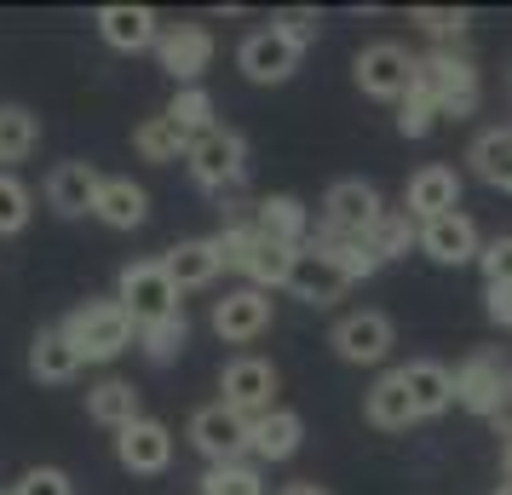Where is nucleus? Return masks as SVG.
I'll list each match as a JSON object with an SVG mask.
<instances>
[{"label":"nucleus","mask_w":512,"mask_h":495,"mask_svg":"<svg viewBox=\"0 0 512 495\" xmlns=\"http://www.w3.org/2000/svg\"><path fill=\"white\" fill-rule=\"evenodd\" d=\"M438 116H443L438 98L420 93V87H409V98L397 104V133H403V139H426V133L438 127Z\"/></svg>","instance_id":"obj_38"},{"label":"nucleus","mask_w":512,"mask_h":495,"mask_svg":"<svg viewBox=\"0 0 512 495\" xmlns=\"http://www.w3.org/2000/svg\"><path fill=\"white\" fill-rule=\"evenodd\" d=\"M236 70L248 75L254 87H282L288 75L300 70V47L277 35V29H254L242 47H236Z\"/></svg>","instance_id":"obj_11"},{"label":"nucleus","mask_w":512,"mask_h":495,"mask_svg":"<svg viewBox=\"0 0 512 495\" xmlns=\"http://www.w3.org/2000/svg\"><path fill=\"white\" fill-rule=\"evenodd\" d=\"M116 300L121 311L133 317V329H150V323H167V317H179V288L167 277V260H133L121 265L116 277Z\"/></svg>","instance_id":"obj_2"},{"label":"nucleus","mask_w":512,"mask_h":495,"mask_svg":"<svg viewBox=\"0 0 512 495\" xmlns=\"http://www.w3.org/2000/svg\"><path fill=\"white\" fill-rule=\"evenodd\" d=\"M98 190H104V173L93 162H58L47 173V208L58 219H81L98 208Z\"/></svg>","instance_id":"obj_15"},{"label":"nucleus","mask_w":512,"mask_h":495,"mask_svg":"<svg viewBox=\"0 0 512 495\" xmlns=\"http://www.w3.org/2000/svg\"><path fill=\"white\" fill-rule=\"evenodd\" d=\"M478 265H484L489 288H512V236H495L484 254H478Z\"/></svg>","instance_id":"obj_42"},{"label":"nucleus","mask_w":512,"mask_h":495,"mask_svg":"<svg viewBox=\"0 0 512 495\" xmlns=\"http://www.w3.org/2000/svg\"><path fill=\"white\" fill-rule=\"evenodd\" d=\"M190 444L202 449L208 467H236L242 455H254V421L236 415L231 403H202L190 415Z\"/></svg>","instance_id":"obj_4"},{"label":"nucleus","mask_w":512,"mask_h":495,"mask_svg":"<svg viewBox=\"0 0 512 495\" xmlns=\"http://www.w3.org/2000/svg\"><path fill=\"white\" fill-rule=\"evenodd\" d=\"M415 87L438 98V110H443V116H455V121L478 110V64H472V58H461V52H449V47L420 52Z\"/></svg>","instance_id":"obj_3"},{"label":"nucleus","mask_w":512,"mask_h":495,"mask_svg":"<svg viewBox=\"0 0 512 495\" xmlns=\"http://www.w3.org/2000/svg\"><path fill=\"white\" fill-rule=\"evenodd\" d=\"M196 495H265V478H259L248 461H236V467H208Z\"/></svg>","instance_id":"obj_37"},{"label":"nucleus","mask_w":512,"mask_h":495,"mask_svg":"<svg viewBox=\"0 0 512 495\" xmlns=\"http://www.w3.org/2000/svg\"><path fill=\"white\" fill-rule=\"evenodd\" d=\"M35 213V196L18 173H0V236H18Z\"/></svg>","instance_id":"obj_36"},{"label":"nucleus","mask_w":512,"mask_h":495,"mask_svg":"<svg viewBox=\"0 0 512 495\" xmlns=\"http://www.w3.org/2000/svg\"><path fill=\"white\" fill-rule=\"evenodd\" d=\"M185 334H190V323H185V311H179V317H167V323L139 329V346H144L150 363H173V357L185 352Z\"/></svg>","instance_id":"obj_35"},{"label":"nucleus","mask_w":512,"mask_h":495,"mask_svg":"<svg viewBox=\"0 0 512 495\" xmlns=\"http://www.w3.org/2000/svg\"><path fill=\"white\" fill-rule=\"evenodd\" d=\"M0 495H12V490H0Z\"/></svg>","instance_id":"obj_48"},{"label":"nucleus","mask_w":512,"mask_h":495,"mask_svg":"<svg viewBox=\"0 0 512 495\" xmlns=\"http://www.w3.org/2000/svg\"><path fill=\"white\" fill-rule=\"evenodd\" d=\"M305 438V421L294 409H271V415H259L254 421V455L259 461H288Z\"/></svg>","instance_id":"obj_28"},{"label":"nucleus","mask_w":512,"mask_h":495,"mask_svg":"<svg viewBox=\"0 0 512 495\" xmlns=\"http://www.w3.org/2000/svg\"><path fill=\"white\" fill-rule=\"evenodd\" d=\"M41 144V121L24 104H0V173H12V162H24Z\"/></svg>","instance_id":"obj_30"},{"label":"nucleus","mask_w":512,"mask_h":495,"mask_svg":"<svg viewBox=\"0 0 512 495\" xmlns=\"http://www.w3.org/2000/svg\"><path fill=\"white\" fill-rule=\"evenodd\" d=\"M495 495H512V484H495Z\"/></svg>","instance_id":"obj_47"},{"label":"nucleus","mask_w":512,"mask_h":495,"mask_svg":"<svg viewBox=\"0 0 512 495\" xmlns=\"http://www.w3.org/2000/svg\"><path fill=\"white\" fill-rule=\"evenodd\" d=\"M501 472H507V484H512V438L501 444Z\"/></svg>","instance_id":"obj_46"},{"label":"nucleus","mask_w":512,"mask_h":495,"mask_svg":"<svg viewBox=\"0 0 512 495\" xmlns=\"http://www.w3.org/2000/svg\"><path fill=\"white\" fill-rule=\"evenodd\" d=\"M29 375L41 380V386H64V380L81 375V352L64 340V329L35 334V346H29Z\"/></svg>","instance_id":"obj_24"},{"label":"nucleus","mask_w":512,"mask_h":495,"mask_svg":"<svg viewBox=\"0 0 512 495\" xmlns=\"http://www.w3.org/2000/svg\"><path fill=\"white\" fill-rule=\"evenodd\" d=\"M380 213H386V202H380V190H374L369 179H340V185H328V196H323V231L369 236Z\"/></svg>","instance_id":"obj_9"},{"label":"nucleus","mask_w":512,"mask_h":495,"mask_svg":"<svg viewBox=\"0 0 512 495\" xmlns=\"http://www.w3.org/2000/svg\"><path fill=\"white\" fill-rule=\"evenodd\" d=\"M254 225H259L265 242L294 248V254L311 242V213H305L300 196H259V202H254Z\"/></svg>","instance_id":"obj_19"},{"label":"nucleus","mask_w":512,"mask_h":495,"mask_svg":"<svg viewBox=\"0 0 512 495\" xmlns=\"http://www.w3.org/2000/svg\"><path fill=\"white\" fill-rule=\"evenodd\" d=\"M87 415L98 426H110V432H127V426L139 421V392L127 380H98L93 392H87Z\"/></svg>","instance_id":"obj_29"},{"label":"nucleus","mask_w":512,"mask_h":495,"mask_svg":"<svg viewBox=\"0 0 512 495\" xmlns=\"http://www.w3.org/2000/svg\"><path fill=\"white\" fill-rule=\"evenodd\" d=\"M219 392H225L219 403H231L236 415L259 421V415L277 409V369H271L265 357H231L225 375H219Z\"/></svg>","instance_id":"obj_8"},{"label":"nucleus","mask_w":512,"mask_h":495,"mask_svg":"<svg viewBox=\"0 0 512 495\" xmlns=\"http://www.w3.org/2000/svg\"><path fill=\"white\" fill-rule=\"evenodd\" d=\"M363 242L374 248V260H380V265H386V260H403L409 248H420V225L409 219V213L386 208L380 219H374V231L363 236Z\"/></svg>","instance_id":"obj_32"},{"label":"nucleus","mask_w":512,"mask_h":495,"mask_svg":"<svg viewBox=\"0 0 512 495\" xmlns=\"http://www.w3.org/2000/svg\"><path fill=\"white\" fill-rule=\"evenodd\" d=\"M392 340H397V329H392L386 311H351V317H340L334 334H328V346L346 357V363H386Z\"/></svg>","instance_id":"obj_12"},{"label":"nucleus","mask_w":512,"mask_h":495,"mask_svg":"<svg viewBox=\"0 0 512 495\" xmlns=\"http://www.w3.org/2000/svg\"><path fill=\"white\" fill-rule=\"evenodd\" d=\"M288 271H294V248H277V242H265L259 236V248L248 254V265H242V277H248V288H288Z\"/></svg>","instance_id":"obj_34"},{"label":"nucleus","mask_w":512,"mask_h":495,"mask_svg":"<svg viewBox=\"0 0 512 495\" xmlns=\"http://www.w3.org/2000/svg\"><path fill=\"white\" fill-rule=\"evenodd\" d=\"M507 392H512V375L501 369V357L495 352H472L461 369H455V403H461L466 415L495 421L501 403H507Z\"/></svg>","instance_id":"obj_7"},{"label":"nucleus","mask_w":512,"mask_h":495,"mask_svg":"<svg viewBox=\"0 0 512 495\" xmlns=\"http://www.w3.org/2000/svg\"><path fill=\"white\" fill-rule=\"evenodd\" d=\"M156 58L179 87H202V70L213 64V35L202 24H179L156 41Z\"/></svg>","instance_id":"obj_14"},{"label":"nucleus","mask_w":512,"mask_h":495,"mask_svg":"<svg viewBox=\"0 0 512 495\" xmlns=\"http://www.w3.org/2000/svg\"><path fill=\"white\" fill-rule=\"evenodd\" d=\"M426 35H438V41H449V35H466V24H472V12L466 6H415L409 12Z\"/></svg>","instance_id":"obj_41"},{"label":"nucleus","mask_w":512,"mask_h":495,"mask_svg":"<svg viewBox=\"0 0 512 495\" xmlns=\"http://www.w3.org/2000/svg\"><path fill=\"white\" fill-rule=\"evenodd\" d=\"M484 311H489V323L512 329V288H484Z\"/></svg>","instance_id":"obj_44"},{"label":"nucleus","mask_w":512,"mask_h":495,"mask_svg":"<svg viewBox=\"0 0 512 495\" xmlns=\"http://www.w3.org/2000/svg\"><path fill=\"white\" fill-rule=\"evenodd\" d=\"M167 277H173V288L179 294H190V288H208L219 271H225V260H219V242L213 236H190V242H179V248H167Z\"/></svg>","instance_id":"obj_20"},{"label":"nucleus","mask_w":512,"mask_h":495,"mask_svg":"<svg viewBox=\"0 0 512 495\" xmlns=\"http://www.w3.org/2000/svg\"><path fill=\"white\" fill-rule=\"evenodd\" d=\"M93 213L110 231H139L144 219H150V196H144V185H133V179H104Z\"/></svg>","instance_id":"obj_26"},{"label":"nucleus","mask_w":512,"mask_h":495,"mask_svg":"<svg viewBox=\"0 0 512 495\" xmlns=\"http://www.w3.org/2000/svg\"><path fill=\"white\" fill-rule=\"evenodd\" d=\"M271 29H277V35H288V41L305 52L317 35H323V12H317V6H288V12H277V18H271Z\"/></svg>","instance_id":"obj_40"},{"label":"nucleus","mask_w":512,"mask_h":495,"mask_svg":"<svg viewBox=\"0 0 512 495\" xmlns=\"http://www.w3.org/2000/svg\"><path fill=\"white\" fill-rule=\"evenodd\" d=\"M133 150H139L144 162L167 167V162H179V156H190V139L167 116H150V121H139V127H133Z\"/></svg>","instance_id":"obj_31"},{"label":"nucleus","mask_w":512,"mask_h":495,"mask_svg":"<svg viewBox=\"0 0 512 495\" xmlns=\"http://www.w3.org/2000/svg\"><path fill=\"white\" fill-rule=\"evenodd\" d=\"M282 495H328L317 478H294V484H282Z\"/></svg>","instance_id":"obj_45"},{"label":"nucleus","mask_w":512,"mask_h":495,"mask_svg":"<svg viewBox=\"0 0 512 495\" xmlns=\"http://www.w3.org/2000/svg\"><path fill=\"white\" fill-rule=\"evenodd\" d=\"M116 461L127 472H167V461H173V432H167L162 421H150V415H139V421L127 426V432H116Z\"/></svg>","instance_id":"obj_16"},{"label":"nucleus","mask_w":512,"mask_h":495,"mask_svg":"<svg viewBox=\"0 0 512 495\" xmlns=\"http://www.w3.org/2000/svg\"><path fill=\"white\" fill-rule=\"evenodd\" d=\"M363 415H369V426H380V432H409V426L420 421L415 403H409V386H403V369L374 380L369 398H363Z\"/></svg>","instance_id":"obj_22"},{"label":"nucleus","mask_w":512,"mask_h":495,"mask_svg":"<svg viewBox=\"0 0 512 495\" xmlns=\"http://www.w3.org/2000/svg\"><path fill=\"white\" fill-rule=\"evenodd\" d=\"M403 386H409V403H415L420 421H432V415H443L449 403H455V369H443V363H409L403 369Z\"/></svg>","instance_id":"obj_23"},{"label":"nucleus","mask_w":512,"mask_h":495,"mask_svg":"<svg viewBox=\"0 0 512 495\" xmlns=\"http://www.w3.org/2000/svg\"><path fill=\"white\" fill-rule=\"evenodd\" d=\"M415 52L397 47V41H374V47L357 52V64H351V75H357V87L369 98H386V104H403L409 98V87H415Z\"/></svg>","instance_id":"obj_6"},{"label":"nucleus","mask_w":512,"mask_h":495,"mask_svg":"<svg viewBox=\"0 0 512 495\" xmlns=\"http://www.w3.org/2000/svg\"><path fill=\"white\" fill-rule=\"evenodd\" d=\"M271 329V294L265 288H231L225 300H213V334L225 346H254Z\"/></svg>","instance_id":"obj_10"},{"label":"nucleus","mask_w":512,"mask_h":495,"mask_svg":"<svg viewBox=\"0 0 512 495\" xmlns=\"http://www.w3.org/2000/svg\"><path fill=\"white\" fill-rule=\"evenodd\" d=\"M64 340H70L75 352H81V363H110V357H121L127 346H133V317L121 311V300L110 294V300H87V306H75L64 323Z\"/></svg>","instance_id":"obj_1"},{"label":"nucleus","mask_w":512,"mask_h":495,"mask_svg":"<svg viewBox=\"0 0 512 495\" xmlns=\"http://www.w3.org/2000/svg\"><path fill=\"white\" fill-rule=\"evenodd\" d=\"M305 248H317V254H323V260L334 265L340 277H346V283H363V277H374V271H380V260H374V248L363 242V236L317 231L311 242H305Z\"/></svg>","instance_id":"obj_25"},{"label":"nucleus","mask_w":512,"mask_h":495,"mask_svg":"<svg viewBox=\"0 0 512 495\" xmlns=\"http://www.w3.org/2000/svg\"><path fill=\"white\" fill-rule=\"evenodd\" d=\"M466 162H472V173H478L484 185H495V190H507L512 196V127H489V133H478L472 150H466Z\"/></svg>","instance_id":"obj_27"},{"label":"nucleus","mask_w":512,"mask_h":495,"mask_svg":"<svg viewBox=\"0 0 512 495\" xmlns=\"http://www.w3.org/2000/svg\"><path fill=\"white\" fill-rule=\"evenodd\" d=\"M93 24L104 35V47H116V52H150L162 41V18L150 6H98Z\"/></svg>","instance_id":"obj_18"},{"label":"nucleus","mask_w":512,"mask_h":495,"mask_svg":"<svg viewBox=\"0 0 512 495\" xmlns=\"http://www.w3.org/2000/svg\"><path fill=\"white\" fill-rule=\"evenodd\" d=\"M346 288L351 283L317 254V248H300V254H294V271H288V294H294V300H305V306H334Z\"/></svg>","instance_id":"obj_21"},{"label":"nucleus","mask_w":512,"mask_h":495,"mask_svg":"<svg viewBox=\"0 0 512 495\" xmlns=\"http://www.w3.org/2000/svg\"><path fill=\"white\" fill-rule=\"evenodd\" d=\"M185 167H190V179L202 190H231L242 173H248V139L236 133V127H213V133H202V139H190V156H185Z\"/></svg>","instance_id":"obj_5"},{"label":"nucleus","mask_w":512,"mask_h":495,"mask_svg":"<svg viewBox=\"0 0 512 495\" xmlns=\"http://www.w3.org/2000/svg\"><path fill=\"white\" fill-rule=\"evenodd\" d=\"M219 242V260H225V271H242L248 265V254L259 248V225L254 219H225V231L213 236Z\"/></svg>","instance_id":"obj_39"},{"label":"nucleus","mask_w":512,"mask_h":495,"mask_svg":"<svg viewBox=\"0 0 512 495\" xmlns=\"http://www.w3.org/2000/svg\"><path fill=\"white\" fill-rule=\"evenodd\" d=\"M12 495H75L70 490V472H58V467H29L24 478H18V490Z\"/></svg>","instance_id":"obj_43"},{"label":"nucleus","mask_w":512,"mask_h":495,"mask_svg":"<svg viewBox=\"0 0 512 495\" xmlns=\"http://www.w3.org/2000/svg\"><path fill=\"white\" fill-rule=\"evenodd\" d=\"M403 213L415 219V225H432V219H443V213H461V173L455 167H420L415 179H409V190H403Z\"/></svg>","instance_id":"obj_13"},{"label":"nucleus","mask_w":512,"mask_h":495,"mask_svg":"<svg viewBox=\"0 0 512 495\" xmlns=\"http://www.w3.org/2000/svg\"><path fill=\"white\" fill-rule=\"evenodd\" d=\"M420 254L432 265H466L484 254V242H478V225L466 213H443L432 225H420Z\"/></svg>","instance_id":"obj_17"},{"label":"nucleus","mask_w":512,"mask_h":495,"mask_svg":"<svg viewBox=\"0 0 512 495\" xmlns=\"http://www.w3.org/2000/svg\"><path fill=\"white\" fill-rule=\"evenodd\" d=\"M162 116L173 121L185 139H202V133H213V127H219V121H213V93H208V87H179Z\"/></svg>","instance_id":"obj_33"}]
</instances>
